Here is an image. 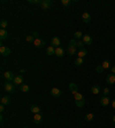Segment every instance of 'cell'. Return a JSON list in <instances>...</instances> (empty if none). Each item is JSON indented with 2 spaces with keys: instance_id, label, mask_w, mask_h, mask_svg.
Returning a JSON list of instances; mask_svg holds the SVG:
<instances>
[{
  "instance_id": "cell-26",
  "label": "cell",
  "mask_w": 115,
  "mask_h": 128,
  "mask_svg": "<svg viewBox=\"0 0 115 128\" xmlns=\"http://www.w3.org/2000/svg\"><path fill=\"white\" fill-rule=\"evenodd\" d=\"M74 99H75V101H81V100H84V96L78 92V93H76L75 95H74Z\"/></svg>"
},
{
  "instance_id": "cell-9",
  "label": "cell",
  "mask_w": 115,
  "mask_h": 128,
  "mask_svg": "<svg viewBox=\"0 0 115 128\" xmlns=\"http://www.w3.org/2000/svg\"><path fill=\"white\" fill-rule=\"evenodd\" d=\"M106 81H107L108 85H114L115 84V74L114 73H109L108 76H107V78H106Z\"/></svg>"
},
{
  "instance_id": "cell-18",
  "label": "cell",
  "mask_w": 115,
  "mask_h": 128,
  "mask_svg": "<svg viewBox=\"0 0 115 128\" xmlns=\"http://www.w3.org/2000/svg\"><path fill=\"white\" fill-rule=\"evenodd\" d=\"M46 54L49 56H52V55H55V48L53 46H48L47 48H46Z\"/></svg>"
},
{
  "instance_id": "cell-6",
  "label": "cell",
  "mask_w": 115,
  "mask_h": 128,
  "mask_svg": "<svg viewBox=\"0 0 115 128\" xmlns=\"http://www.w3.org/2000/svg\"><path fill=\"white\" fill-rule=\"evenodd\" d=\"M33 45L37 47V48H43L45 46V41L43 39H40V38H36L35 41H33Z\"/></svg>"
},
{
  "instance_id": "cell-8",
  "label": "cell",
  "mask_w": 115,
  "mask_h": 128,
  "mask_svg": "<svg viewBox=\"0 0 115 128\" xmlns=\"http://www.w3.org/2000/svg\"><path fill=\"white\" fill-rule=\"evenodd\" d=\"M51 5H52L51 0H42V2H40V6H42V8H43L44 10L48 9L49 7H51Z\"/></svg>"
},
{
  "instance_id": "cell-10",
  "label": "cell",
  "mask_w": 115,
  "mask_h": 128,
  "mask_svg": "<svg viewBox=\"0 0 115 128\" xmlns=\"http://www.w3.org/2000/svg\"><path fill=\"white\" fill-rule=\"evenodd\" d=\"M69 89H70V92L72 93V95H75L76 93H78V87H77V85L74 84V82H70V84H69Z\"/></svg>"
},
{
  "instance_id": "cell-20",
  "label": "cell",
  "mask_w": 115,
  "mask_h": 128,
  "mask_svg": "<svg viewBox=\"0 0 115 128\" xmlns=\"http://www.w3.org/2000/svg\"><path fill=\"white\" fill-rule=\"evenodd\" d=\"M9 103H10L9 96H2V97H1V104L2 105H8Z\"/></svg>"
},
{
  "instance_id": "cell-37",
  "label": "cell",
  "mask_w": 115,
  "mask_h": 128,
  "mask_svg": "<svg viewBox=\"0 0 115 128\" xmlns=\"http://www.w3.org/2000/svg\"><path fill=\"white\" fill-rule=\"evenodd\" d=\"M3 111H5V105H2V104H1V105H0V112L2 113Z\"/></svg>"
},
{
  "instance_id": "cell-30",
  "label": "cell",
  "mask_w": 115,
  "mask_h": 128,
  "mask_svg": "<svg viewBox=\"0 0 115 128\" xmlns=\"http://www.w3.org/2000/svg\"><path fill=\"white\" fill-rule=\"evenodd\" d=\"M25 41L26 43H33V41H35V37L33 36H26L25 37Z\"/></svg>"
},
{
  "instance_id": "cell-29",
  "label": "cell",
  "mask_w": 115,
  "mask_h": 128,
  "mask_svg": "<svg viewBox=\"0 0 115 128\" xmlns=\"http://www.w3.org/2000/svg\"><path fill=\"white\" fill-rule=\"evenodd\" d=\"M93 118H94V114H93V113H88V114L85 115V120H86V121H92Z\"/></svg>"
},
{
  "instance_id": "cell-36",
  "label": "cell",
  "mask_w": 115,
  "mask_h": 128,
  "mask_svg": "<svg viewBox=\"0 0 115 128\" xmlns=\"http://www.w3.org/2000/svg\"><path fill=\"white\" fill-rule=\"evenodd\" d=\"M108 94H109V89L105 88V89H104V96H108Z\"/></svg>"
},
{
  "instance_id": "cell-34",
  "label": "cell",
  "mask_w": 115,
  "mask_h": 128,
  "mask_svg": "<svg viewBox=\"0 0 115 128\" xmlns=\"http://www.w3.org/2000/svg\"><path fill=\"white\" fill-rule=\"evenodd\" d=\"M84 45H85V43H84V41H83V40H78V41H77V47H79L81 49H82V48H84Z\"/></svg>"
},
{
  "instance_id": "cell-35",
  "label": "cell",
  "mask_w": 115,
  "mask_h": 128,
  "mask_svg": "<svg viewBox=\"0 0 115 128\" xmlns=\"http://www.w3.org/2000/svg\"><path fill=\"white\" fill-rule=\"evenodd\" d=\"M70 2H71L70 0H61V5H63V6H68Z\"/></svg>"
},
{
  "instance_id": "cell-2",
  "label": "cell",
  "mask_w": 115,
  "mask_h": 128,
  "mask_svg": "<svg viewBox=\"0 0 115 128\" xmlns=\"http://www.w3.org/2000/svg\"><path fill=\"white\" fill-rule=\"evenodd\" d=\"M10 53H12V50H10L8 47L3 46V45L0 46V54L2 56H8V55H10Z\"/></svg>"
},
{
  "instance_id": "cell-28",
  "label": "cell",
  "mask_w": 115,
  "mask_h": 128,
  "mask_svg": "<svg viewBox=\"0 0 115 128\" xmlns=\"http://www.w3.org/2000/svg\"><path fill=\"white\" fill-rule=\"evenodd\" d=\"M75 65H77V66H79V65H82L83 63H84V59L83 58H81V57H77V58L75 59Z\"/></svg>"
},
{
  "instance_id": "cell-15",
  "label": "cell",
  "mask_w": 115,
  "mask_h": 128,
  "mask_svg": "<svg viewBox=\"0 0 115 128\" xmlns=\"http://www.w3.org/2000/svg\"><path fill=\"white\" fill-rule=\"evenodd\" d=\"M42 119H43V115L40 114V113H37V114L33 115V122H35V124H37V125L42 122Z\"/></svg>"
},
{
  "instance_id": "cell-38",
  "label": "cell",
  "mask_w": 115,
  "mask_h": 128,
  "mask_svg": "<svg viewBox=\"0 0 115 128\" xmlns=\"http://www.w3.org/2000/svg\"><path fill=\"white\" fill-rule=\"evenodd\" d=\"M111 69H112V73H114V74H115V65H113Z\"/></svg>"
},
{
  "instance_id": "cell-22",
  "label": "cell",
  "mask_w": 115,
  "mask_h": 128,
  "mask_svg": "<svg viewBox=\"0 0 115 128\" xmlns=\"http://www.w3.org/2000/svg\"><path fill=\"white\" fill-rule=\"evenodd\" d=\"M101 65H102V68L106 70V69H109V68H112V63L109 62L108 59H105V61L101 63Z\"/></svg>"
},
{
  "instance_id": "cell-16",
  "label": "cell",
  "mask_w": 115,
  "mask_h": 128,
  "mask_svg": "<svg viewBox=\"0 0 115 128\" xmlns=\"http://www.w3.org/2000/svg\"><path fill=\"white\" fill-rule=\"evenodd\" d=\"M86 55H88V50H86L85 48H82V49H79L78 52H77V56L81 57V58H84Z\"/></svg>"
},
{
  "instance_id": "cell-4",
  "label": "cell",
  "mask_w": 115,
  "mask_h": 128,
  "mask_svg": "<svg viewBox=\"0 0 115 128\" xmlns=\"http://www.w3.org/2000/svg\"><path fill=\"white\" fill-rule=\"evenodd\" d=\"M23 81H24L23 77L21 76V74H19V76H15V78H14V80H13V84L16 86H21V85H23Z\"/></svg>"
},
{
  "instance_id": "cell-32",
  "label": "cell",
  "mask_w": 115,
  "mask_h": 128,
  "mask_svg": "<svg viewBox=\"0 0 115 128\" xmlns=\"http://www.w3.org/2000/svg\"><path fill=\"white\" fill-rule=\"evenodd\" d=\"M85 104V100H81V101H76V105L78 106V108H82L83 105Z\"/></svg>"
},
{
  "instance_id": "cell-1",
  "label": "cell",
  "mask_w": 115,
  "mask_h": 128,
  "mask_svg": "<svg viewBox=\"0 0 115 128\" xmlns=\"http://www.w3.org/2000/svg\"><path fill=\"white\" fill-rule=\"evenodd\" d=\"M5 89H6L7 93L13 94V93H15V85H14L13 82H8V81H7L6 84H5Z\"/></svg>"
},
{
  "instance_id": "cell-19",
  "label": "cell",
  "mask_w": 115,
  "mask_h": 128,
  "mask_svg": "<svg viewBox=\"0 0 115 128\" xmlns=\"http://www.w3.org/2000/svg\"><path fill=\"white\" fill-rule=\"evenodd\" d=\"M55 55L58 56V57H62V56L65 55V50H63V48H61V47L55 48Z\"/></svg>"
},
{
  "instance_id": "cell-3",
  "label": "cell",
  "mask_w": 115,
  "mask_h": 128,
  "mask_svg": "<svg viewBox=\"0 0 115 128\" xmlns=\"http://www.w3.org/2000/svg\"><path fill=\"white\" fill-rule=\"evenodd\" d=\"M51 46H53L54 48H58V47L61 46V40L59 39V37H53L52 41H51Z\"/></svg>"
},
{
  "instance_id": "cell-40",
  "label": "cell",
  "mask_w": 115,
  "mask_h": 128,
  "mask_svg": "<svg viewBox=\"0 0 115 128\" xmlns=\"http://www.w3.org/2000/svg\"><path fill=\"white\" fill-rule=\"evenodd\" d=\"M112 120H113V121L115 122V115H114V117H113V119H112Z\"/></svg>"
},
{
  "instance_id": "cell-33",
  "label": "cell",
  "mask_w": 115,
  "mask_h": 128,
  "mask_svg": "<svg viewBox=\"0 0 115 128\" xmlns=\"http://www.w3.org/2000/svg\"><path fill=\"white\" fill-rule=\"evenodd\" d=\"M104 70H105V69L102 68L101 64H100V65H98L97 68H95V71H97L98 73H102V72H104Z\"/></svg>"
},
{
  "instance_id": "cell-14",
  "label": "cell",
  "mask_w": 115,
  "mask_h": 128,
  "mask_svg": "<svg viewBox=\"0 0 115 128\" xmlns=\"http://www.w3.org/2000/svg\"><path fill=\"white\" fill-rule=\"evenodd\" d=\"M30 111L32 112L33 114H37V113H40V108L38 106V105H31L30 106Z\"/></svg>"
},
{
  "instance_id": "cell-7",
  "label": "cell",
  "mask_w": 115,
  "mask_h": 128,
  "mask_svg": "<svg viewBox=\"0 0 115 128\" xmlns=\"http://www.w3.org/2000/svg\"><path fill=\"white\" fill-rule=\"evenodd\" d=\"M51 95H52L53 97H60V96L62 95V92H61L59 88L54 87V88L51 89Z\"/></svg>"
},
{
  "instance_id": "cell-23",
  "label": "cell",
  "mask_w": 115,
  "mask_h": 128,
  "mask_svg": "<svg viewBox=\"0 0 115 128\" xmlns=\"http://www.w3.org/2000/svg\"><path fill=\"white\" fill-rule=\"evenodd\" d=\"M83 37H84V34H83L81 31H76L75 33H74V39H78V40H82Z\"/></svg>"
},
{
  "instance_id": "cell-11",
  "label": "cell",
  "mask_w": 115,
  "mask_h": 128,
  "mask_svg": "<svg viewBox=\"0 0 115 128\" xmlns=\"http://www.w3.org/2000/svg\"><path fill=\"white\" fill-rule=\"evenodd\" d=\"M82 21L84 23H90V21H91V15L89 13H83L82 14Z\"/></svg>"
},
{
  "instance_id": "cell-21",
  "label": "cell",
  "mask_w": 115,
  "mask_h": 128,
  "mask_svg": "<svg viewBox=\"0 0 115 128\" xmlns=\"http://www.w3.org/2000/svg\"><path fill=\"white\" fill-rule=\"evenodd\" d=\"M91 92L93 93L94 95H98L99 93H100V86H98V85L92 86V87H91Z\"/></svg>"
},
{
  "instance_id": "cell-13",
  "label": "cell",
  "mask_w": 115,
  "mask_h": 128,
  "mask_svg": "<svg viewBox=\"0 0 115 128\" xmlns=\"http://www.w3.org/2000/svg\"><path fill=\"white\" fill-rule=\"evenodd\" d=\"M109 103H111V100H109L108 96H104V97H101V100H100V104H101L102 106H107Z\"/></svg>"
},
{
  "instance_id": "cell-25",
  "label": "cell",
  "mask_w": 115,
  "mask_h": 128,
  "mask_svg": "<svg viewBox=\"0 0 115 128\" xmlns=\"http://www.w3.org/2000/svg\"><path fill=\"white\" fill-rule=\"evenodd\" d=\"M68 54L69 55H75V54H77V50H76V47H68Z\"/></svg>"
},
{
  "instance_id": "cell-39",
  "label": "cell",
  "mask_w": 115,
  "mask_h": 128,
  "mask_svg": "<svg viewBox=\"0 0 115 128\" xmlns=\"http://www.w3.org/2000/svg\"><path fill=\"white\" fill-rule=\"evenodd\" d=\"M112 106H113V109H115V100L112 101Z\"/></svg>"
},
{
  "instance_id": "cell-27",
  "label": "cell",
  "mask_w": 115,
  "mask_h": 128,
  "mask_svg": "<svg viewBox=\"0 0 115 128\" xmlns=\"http://www.w3.org/2000/svg\"><path fill=\"white\" fill-rule=\"evenodd\" d=\"M7 25H8V22H7L6 20H1V21H0V28H1V29L6 30Z\"/></svg>"
},
{
  "instance_id": "cell-17",
  "label": "cell",
  "mask_w": 115,
  "mask_h": 128,
  "mask_svg": "<svg viewBox=\"0 0 115 128\" xmlns=\"http://www.w3.org/2000/svg\"><path fill=\"white\" fill-rule=\"evenodd\" d=\"M6 38H8V32H7V30L1 29L0 30V40L2 41V40H5Z\"/></svg>"
},
{
  "instance_id": "cell-12",
  "label": "cell",
  "mask_w": 115,
  "mask_h": 128,
  "mask_svg": "<svg viewBox=\"0 0 115 128\" xmlns=\"http://www.w3.org/2000/svg\"><path fill=\"white\" fill-rule=\"evenodd\" d=\"M82 40L84 41V43H85L86 46H90V45L92 43V38L90 37V34H84Z\"/></svg>"
},
{
  "instance_id": "cell-24",
  "label": "cell",
  "mask_w": 115,
  "mask_h": 128,
  "mask_svg": "<svg viewBox=\"0 0 115 128\" xmlns=\"http://www.w3.org/2000/svg\"><path fill=\"white\" fill-rule=\"evenodd\" d=\"M20 89H21V92H23V93H28L30 90V87L26 84H23V85L20 86Z\"/></svg>"
},
{
  "instance_id": "cell-5",
  "label": "cell",
  "mask_w": 115,
  "mask_h": 128,
  "mask_svg": "<svg viewBox=\"0 0 115 128\" xmlns=\"http://www.w3.org/2000/svg\"><path fill=\"white\" fill-rule=\"evenodd\" d=\"M3 77H5V79H6L8 82L13 81L14 78H15V76H14V73L12 72V71H6V72L3 73Z\"/></svg>"
},
{
  "instance_id": "cell-31",
  "label": "cell",
  "mask_w": 115,
  "mask_h": 128,
  "mask_svg": "<svg viewBox=\"0 0 115 128\" xmlns=\"http://www.w3.org/2000/svg\"><path fill=\"white\" fill-rule=\"evenodd\" d=\"M69 46L70 47H77V41H76V39H70V41H69Z\"/></svg>"
},
{
  "instance_id": "cell-41",
  "label": "cell",
  "mask_w": 115,
  "mask_h": 128,
  "mask_svg": "<svg viewBox=\"0 0 115 128\" xmlns=\"http://www.w3.org/2000/svg\"><path fill=\"white\" fill-rule=\"evenodd\" d=\"M24 128H26V127H24Z\"/></svg>"
}]
</instances>
